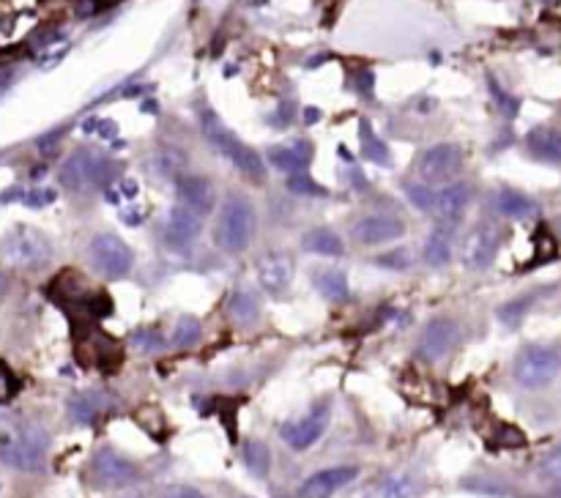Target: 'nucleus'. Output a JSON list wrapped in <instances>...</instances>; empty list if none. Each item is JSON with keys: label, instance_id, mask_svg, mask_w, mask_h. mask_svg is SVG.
I'll return each mask as SVG.
<instances>
[{"label": "nucleus", "instance_id": "a211bd4d", "mask_svg": "<svg viewBox=\"0 0 561 498\" xmlns=\"http://www.w3.org/2000/svg\"><path fill=\"white\" fill-rule=\"evenodd\" d=\"M198 239H200V219L190 211H183L181 206H173L165 222V244L175 252H186L190 247H195Z\"/></svg>", "mask_w": 561, "mask_h": 498}, {"label": "nucleus", "instance_id": "9d476101", "mask_svg": "<svg viewBox=\"0 0 561 498\" xmlns=\"http://www.w3.org/2000/svg\"><path fill=\"white\" fill-rule=\"evenodd\" d=\"M463 167V151L455 143H438L430 145L422 159H419V178L427 186H438V184H449L455 181V176Z\"/></svg>", "mask_w": 561, "mask_h": 498}, {"label": "nucleus", "instance_id": "2eb2a0df", "mask_svg": "<svg viewBox=\"0 0 561 498\" xmlns=\"http://www.w3.org/2000/svg\"><path fill=\"white\" fill-rule=\"evenodd\" d=\"M359 477V466H331L323 471H315L298 485V498H331L334 493H340Z\"/></svg>", "mask_w": 561, "mask_h": 498}, {"label": "nucleus", "instance_id": "603ef678", "mask_svg": "<svg viewBox=\"0 0 561 498\" xmlns=\"http://www.w3.org/2000/svg\"><path fill=\"white\" fill-rule=\"evenodd\" d=\"M558 498H561V493H558Z\"/></svg>", "mask_w": 561, "mask_h": 498}, {"label": "nucleus", "instance_id": "ddd939ff", "mask_svg": "<svg viewBox=\"0 0 561 498\" xmlns=\"http://www.w3.org/2000/svg\"><path fill=\"white\" fill-rule=\"evenodd\" d=\"M474 198V189L468 181H449L443 186H433V206L430 214L441 225H455L468 211Z\"/></svg>", "mask_w": 561, "mask_h": 498}, {"label": "nucleus", "instance_id": "09e8293b", "mask_svg": "<svg viewBox=\"0 0 561 498\" xmlns=\"http://www.w3.org/2000/svg\"><path fill=\"white\" fill-rule=\"evenodd\" d=\"M6 293H9V277H6V274H0V301L6 298Z\"/></svg>", "mask_w": 561, "mask_h": 498}, {"label": "nucleus", "instance_id": "f257e3e1", "mask_svg": "<svg viewBox=\"0 0 561 498\" xmlns=\"http://www.w3.org/2000/svg\"><path fill=\"white\" fill-rule=\"evenodd\" d=\"M200 129H203V137L208 140V145L216 153H222V157L228 159L241 176H247L255 184H266V178H269L266 159L224 127L214 110H200Z\"/></svg>", "mask_w": 561, "mask_h": 498}, {"label": "nucleus", "instance_id": "39448f33", "mask_svg": "<svg viewBox=\"0 0 561 498\" xmlns=\"http://www.w3.org/2000/svg\"><path fill=\"white\" fill-rule=\"evenodd\" d=\"M47 433L42 428H17L14 433L0 438V463H6L17 471H39L47 454Z\"/></svg>", "mask_w": 561, "mask_h": 498}, {"label": "nucleus", "instance_id": "f3484780", "mask_svg": "<svg viewBox=\"0 0 561 498\" xmlns=\"http://www.w3.org/2000/svg\"><path fill=\"white\" fill-rule=\"evenodd\" d=\"M257 285L272 296H280L293 282V260L285 252H266L255 263Z\"/></svg>", "mask_w": 561, "mask_h": 498}, {"label": "nucleus", "instance_id": "dca6fc26", "mask_svg": "<svg viewBox=\"0 0 561 498\" xmlns=\"http://www.w3.org/2000/svg\"><path fill=\"white\" fill-rule=\"evenodd\" d=\"M496 252H499V230L493 225H479L466 236L460 255L468 268L482 272V268H488L496 260Z\"/></svg>", "mask_w": 561, "mask_h": 498}, {"label": "nucleus", "instance_id": "1a4fd4ad", "mask_svg": "<svg viewBox=\"0 0 561 498\" xmlns=\"http://www.w3.org/2000/svg\"><path fill=\"white\" fill-rule=\"evenodd\" d=\"M91 477L99 487H129L140 479V469L118 449L102 446L91 460Z\"/></svg>", "mask_w": 561, "mask_h": 498}, {"label": "nucleus", "instance_id": "aec40b11", "mask_svg": "<svg viewBox=\"0 0 561 498\" xmlns=\"http://www.w3.org/2000/svg\"><path fill=\"white\" fill-rule=\"evenodd\" d=\"M526 148L534 159L548 165H561V132L550 127H537L526 137Z\"/></svg>", "mask_w": 561, "mask_h": 498}, {"label": "nucleus", "instance_id": "c85d7f7f", "mask_svg": "<svg viewBox=\"0 0 561 498\" xmlns=\"http://www.w3.org/2000/svg\"><path fill=\"white\" fill-rule=\"evenodd\" d=\"M69 413L71 419L77 421V425H94L96 416L102 413V403L94 392H85V395H74L71 403H69Z\"/></svg>", "mask_w": 561, "mask_h": 498}, {"label": "nucleus", "instance_id": "de8ad7c7", "mask_svg": "<svg viewBox=\"0 0 561 498\" xmlns=\"http://www.w3.org/2000/svg\"><path fill=\"white\" fill-rule=\"evenodd\" d=\"M318 118H321V112H318L315 107H307V110H305V121H307V124H315Z\"/></svg>", "mask_w": 561, "mask_h": 498}, {"label": "nucleus", "instance_id": "a18cd8bd", "mask_svg": "<svg viewBox=\"0 0 561 498\" xmlns=\"http://www.w3.org/2000/svg\"><path fill=\"white\" fill-rule=\"evenodd\" d=\"M362 94H367V96H372V80H376V77H372V71H362Z\"/></svg>", "mask_w": 561, "mask_h": 498}, {"label": "nucleus", "instance_id": "7ed1b4c3", "mask_svg": "<svg viewBox=\"0 0 561 498\" xmlns=\"http://www.w3.org/2000/svg\"><path fill=\"white\" fill-rule=\"evenodd\" d=\"M257 230V214L249 198L231 195L222 203L216 225H214V241L224 255H241L249 249Z\"/></svg>", "mask_w": 561, "mask_h": 498}, {"label": "nucleus", "instance_id": "c9c22d12", "mask_svg": "<svg viewBox=\"0 0 561 498\" xmlns=\"http://www.w3.org/2000/svg\"><path fill=\"white\" fill-rule=\"evenodd\" d=\"M405 195H408V200L414 203L419 211H427V214H430V206H433V186H427V184H405Z\"/></svg>", "mask_w": 561, "mask_h": 498}, {"label": "nucleus", "instance_id": "e433bc0d", "mask_svg": "<svg viewBox=\"0 0 561 498\" xmlns=\"http://www.w3.org/2000/svg\"><path fill=\"white\" fill-rule=\"evenodd\" d=\"M17 389H20L17 375L12 372V367H9L4 359H0V403L12 400V397L17 395Z\"/></svg>", "mask_w": 561, "mask_h": 498}, {"label": "nucleus", "instance_id": "3c124183", "mask_svg": "<svg viewBox=\"0 0 561 498\" xmlns=\"http://www.w3.org/2000/svg\"><path fill=\"white\" fill-rule=\"evenodd\" d=\"M542 4H553V0H542Z\"/></svg>", "mask_w": 561, "mask_h": 498}, {"label": "nucleus", "instance_id": "79ce46f5", "mask_svg": "<svg viewBox=\"0 0 561 498\" xmlns=\"http://www.w3.org/2000/svg\"><path fill=\"white\" fill-rule=\"evenodd\" d=\"M290 121H293V104L290 102H285L274 115H272V127H280V129H285V127H290Z\"/></svg>", "mask_w": 561, "mask_h": 498}, {"label": "nucleus", "instance_id": "7c9ffc66", "mask_svg": "<svg viewBox=\"0 0 561 498\" xmlns=\"http://www.w3.org/2000/svg\"><path fill=\"white\" fill-rule=\"evenodd\" d=\"M534 304V296L529 293V296H520V298H512V301H507L504 306H499V321L504 323V326H509V329H515V326H520V321L526 318V313H529V306Z\"/></svg>", "mask_w": 561, "mask_h": 498}, {"label": "nucleus", "instance_id": "412c9836", "mask_svg": "<svg viewBox=\"0 0 561 498\" xmlns=\"http://www.w3.org/2000/svg\"><path fill=\"white\" fill-rule=\"evenodd\" d=\"M496 211L504 216V219H529L534 211H537V203L526 195V192H520V189H512V186H501L496 192Z\"/></svg>", "mask_w": 561, "mask_h": 498}, {"label": "nucleus", "instance_id": "49530a36", "mask_svg": "<svg viewBox=\"0 0 561 498\" xmlns=\"http://www.w3.org/2000/svg\"><path fill=\"white\" fill-rule=\"evenodd\" d=\"M118 189H121V195H124V198H129V200L137 195V184H134V181H121V184H118Z\"/></svg>", "mask_w": 561, "mask_h": 498}, {"label": "nucleus", "instance_id": "cd10ccee", "mask_svg": "<svg viewBox=\"0 0 561 498\" xmlns=\"http://www.w3.org/2000/svg\"><path fill=\"white\" fill-rule=\"evenodd\" d=\"M244 463L249 469L252 477L257 479H266L269 477V469H272V452L264 441H249L244 446Z\"/></svg>", "mask_w": 561, "mask_h": 498}, {"label": "nucleus", "instance_id": "58836bf2", "mask_svg": "<svg viewBox=\"0 0 561 498\" xmlns=\"http://www.w3.org/2000/svg\"><path fill=\"white\" fill-rule=\"evenodd\" d=\"M376 263L384 265V268H392V272H402V268L411 265V255H408L405 249H392V252L376 257Z\"/></svg>", "mask_w": 561, "mask_h": 498}, {"label": "nucleus", "instance_id": "37998d69", "mask_svg": "<svg viewBox=\"0 0 561 498\" xmlns=\"http://www.w3.org/2000/svg\"><path fill=\"white\" fill-rule=\"evenodd\" d=\"M63 137V129H55V132H50V135H45L39 143H36V145H39V151H45V153H50V151H55V145H58V140Z\"/></svg>", "mask_w": 561, "mask_h": 498}, {"label": "nucleus", "instance_id": "2f4dec72", "mask_svg": "<svg viewBox=\"0 0 561 498\" xmlns=\"http://www.w3.org/2000/svg\"><path fill=\"white\" fill-rule=\"evenodd\" d=\"M288 189L296 192V195H307V198H329V189L323 184H318L310 173L288 176Z\"/></svg>", "mask_w": 561, "mask_h": 498}, {"label": "nucleus", "instance_id": "b1692460", "mask_svg": "<svg viewBox=\"0 0 561 498\" xmlns=\"http://www.w3.org/2000/svg\"><path fill=\"white\" fill-rule=\"evenodd\" d=\"M452 260V225H438L425 241V263L441 268Z\"/></svg>", "mask_w": 561, "mask_h": 498}, {"label": "nucleus", "instance_id": "a878e982", "mask_svg": "<svg viewBox=\"0 0 561 498\" xmlns=\"http://www.w3.org/2000/svg\"><path fill=\"white\" fill-rule=\"evenodd\" d=\"M315 288L323 298L337 301V304L351 296L348 277H346V272H340V268H323V272H318L315 274Z\"/></svg>", "mask_w": 561, "mask_h": 498}, {"label": "nucleus", "instance_id": "8fccbe9b", "mask_svg": "<svg viewBox=\"0 0 561 498\" xmlns=\"http://www.w3.org/2000/svg\"><path fill=\"white\" fill-rule=\"evenodd\" d=\"M340 157H343V159H346L348 165H354V157H351V151H348L346 145H340Z\"/></svg>", "mask_w": 561, "mask_h": 498}, {"label": "nucleus", "instance_id": "4be33fe9", "mask_svg": "<svg viewBox=\"0 0 561 498\" xmlns=\"http://www.w3.org/2000/svg\"><path fill=\"white\" fill-rule=\"evenodd\" d=\"M228 318L236 326H252L260 318V301L252 290L247 288H236L228 296Z\"/></svg>", "mask_w": 561, "mask_h": 498}, {"label": "nucleus", "instance_id": "72a5a7b5", "mask_svg": "<svg viewBox=\"0 0 561 498\" xmlns=\"http://www.w3.org/2000/svg\"><path fill=\"white\" fill-rule=\"evenodd\" d=\"M488 88H491V94H493V99H496L499 110L507 115V118H515L517 110H520V102H517L512 94H507V91L496 83V77H488Z\"/></svg>", "mask_w": 561, "mask_h": 498}, {"label": "nucleus", "instance_id": "6e6552de", "mask_svg": "<svg viewBox=\"0 0 561 498\" xmlns=\"http://www.w3.org/2000/svg\"><path fill=\"white\" fill-rule=\"evenodd\" d=\"M329 416H331V403L329 400H321L315 403L302 419L296 421H288V425H282L280 436L282 441L293 449V452H307L310 446H315L321 441V436L326 433L329 428Z\"/></svg>", "mask_w": 561, "mask_h": 498}, {"label": "nucleus", "instance_id": "ea45409f", "mask_svg": "<svg viewBox=\"0 0 561 498\" xmlns=\"http://www.w3.org/2000/svg\"><path fill=\"white\" fill-rule=\"evenodd\" d=\"M411 493H414V482L408 477H394L384 487V498H411Z\"/></svg>", "mask_w": 561, "mask_h": 498}, {"label": "nucleus", "instance_id": "473e14b6", "mask_svg": "<svg viewBox=\"0 0 561 498\" xmlns=\"http://www.w3.org/2000/svg\"><path fill=\"white\" fill-rule=\"evenodd\" d=\"M132 345L140 354H159L167 348V339L157 329H137L132 334Z\"/></svg>", "mask_w": 561, "mask_h": 498}, {"label": "nucleus", "instance_id": "0eeeda50", "mask_svg": "<svg viewBox=\"0 0 561 498\" xmlns=\"http://www.w3.org/2000/svg\"><path fill=\"white\" fill-rule=\"evenodd\" d=\"M88 260L102 277L124 280L134 265V252L116 233H96L88 244Z\"/></svg>", "mask_w": 561, "mask_h": 498}, {"label": "nucleus", "instance_id": "4c0bfd02", "mask_svg": "<svg viewBox=\"0 0 561 498\" xmlns=\"http://www.w3.org/2000/svg\"><path fill=\"white\" fill-rule=\"evenodd\" d=\"M55 189H30V192H22V203L28 208H45L55 200Z\"/></svg>", "mask_w": 561, "mask_h": 498}, {"label": "nucleus", "instance_id": "f03ea898", "mask_svg": "<svg viewBox=\"0 0 561 498\" xmlns=\"http://www.w3.org/2000/svg\"><path fill=\"white\" fill-rule=\"evenodd\" d=\"M116 178H118V162L94 148L71 151L58 170V184L69 192L107 189Z\"/></svg>", "mask_w": 561, "mask_h": 498}, {"label": "nucleus", "instance_id": "bb28decb", "mask_svg": "<svg viewBox=\"0 0 561 498\" xmlns=\"http://www.w3.org/2000/svg\"><path fill=\"white\" fill-rule=\"evenodd\" d=\"M200 337H203L200 321L195 315H181L175 321V331L170 337V345H173V348H178V351H183V348H192V345H198Z\"/></svg>", "mask_w": 561, "mask_h": 498}, {"label": "nucleus", "instance_id": "20e7f679", "mask_svg": "<svg viewBox=\"0 0 561 498\" xmlns=\"http://www.w3.org/2000/svg\"><path fill=\"white\" fill-rule=\"evenodd\" d=\"M0 257L17 268H45L53 260V241L39 227L17 225L0 239Z\"/></svg>", "mask_w": 561, "mask_h": 498}, {"label": "nucleus", "instance_id": "f8f14e48", "mask_svg": "<svg viewBox=\"0 0 561 498\" xmlns=\"http://www.w3.org/2000/svg\"><path fill=\"white\" fill-rule=\"evenodd\" d=\"M175 200L183 211L203 219L216 208V186L208 176L183 173L175 178Z\"/></svg>", "mask_w": 561, "mask_h": 498}, {"label": "nucleus", "instance_id": "a19ab883", "mask_svg": "<svg viewBox=\"0 0 561 498\" xmlns=\"http://www.w3.org/2000/svg\"><path fill=\"white\" fill-rule=\"evenodd\" d=\"M159 498H208L200 487H192V485H170L162 490Z\"/></svg>", "mask_w": 561, "mask_h": 498}, {"label": "nucleus", "instance_id": "423d86ee", "mask_svg": "<svg viewBox=\"0 0 561 498\" xmlns=\"http://www.w3.org/2000/svg\"><path fill=\"white\" fill-rule=\"evenodd\" d=\"M561 372V354L550 345H526L512 364V378L523 389H542Z\"/></svg>", "mask_w": 561, "mask_h": 498}, {"label": "nucleus", "instance_id": "4468645a", "mask_svg": "<svg viewBox=\"0 0 561 498\" xmlns=\"http://www.w3.org/2000/svg\"><path fill=\"white\" fill-rule=\"evenodd\" d=\"M402 233H405V225L394 214H364L351 227V236L362 247H381V244L397 241Z\"/></svg>", "mask_w": 561, "mask_h": 498}, {"label": "nucleus", "instance_id": "6ab92c4d", "mask_svg": "<svg viewBox=\"0 0 561 498\" xmlns=\"http://www.w3.org/2000/svg\"><path fill=\"white\" fill-rule=\"evenodd\" d=\"M266 162L288 176L307 173V167L313 162V145L307 140H293L288 145H272L266 151Z\"/></svg>", "mask_w": 561, "mask_h": 498}, {"label": "nucleus", "instance_id": "5701e85b", "mask_svg": "<svg viewBox=\"0 0 561 498\" xmlns=\"http://www.w3.org/2000/svg\"><path fill=\"white\" fill-rule=\"evenodd\" d=\"M302 247L313 255H323V257H340L346 252V244L340 239V233H334L331 227H313L310 233H305Z\"/></svg>", "mask_w": 561, "mask_h": 498}, {"label": "nucleus", "instance_id": "9b49d317", "mask_svg": "<svg viewBox=\"0 0 561 498\" xmlns=\"http://www.w3.org/2000/svg\"><path fill=\"white\" fill-rule=\"evenodd\" d=\"M460 337V323L449 315H435L425 323L417 339V356L422 362H441L449 351L455 348Z\"/></svg>", "mask_w": 561, "mask_h": 498}, {"label": "nucleus", "instance_id": "c03bdc74", "mask_svg": "<svg viewBox=\"0 0 561 498\" xmlns=\"http://www.w3.org/2000/svg\"><path fill=\"white\" fill-rule=\"evenodd\" d=\"M96 132H99L104 140H116V135H118V127L112 124V121H96Z\"/></svg>", "mask_w": 561, "mask_h": 498}, {"label": "nucleus", "instance_id": "c756f323", "mask_svg": "<svg viewBox=\"0 0 561 498\" xmlns=\"http://www.w3.org/2000/svg\"><path fill=\"white\" fill-rule=\"evenodd\" d=\"M154 165H157V170L165 176V178H178V176H183V170H186V153L181 151V148H175V145H167V148H162L159 153H157V159H154Z\"/></svg>", "mask_w": 561, "mask_h": 498}, {"label": "nucleus", "instance_id": "f704fd0d", "mask_svg": "<svg viewBox=\"0 0 561 498\" xmlns=\"http://www.w3.org/2000/svg\"><path fill=\"white\" fill-rule=\"evenodd\" d=\"M540 477H542L545 482L561 485V446L550 449V452L542 457V463H540Z\"/></svg>", "mask_w": 561, "mask_h": 498}, {"label": "nucleus", "instance_id": "393cba45", "mask_svg": "<svg viewBox=\"0 0 561 498\" xmlns=\"http://www.w3.org/2000/svg\"><path fill=\"white\" fill-rule=\"evenodd\" d=\"M359 140H362V157L372 165L389 167L392 165V151L389 145L376 135L370 121H359Z\"/></svg>", "mask_w": 561, "mask_h": 498}]
</instances>
